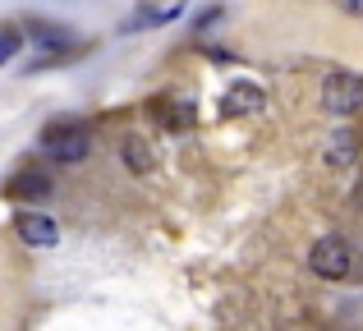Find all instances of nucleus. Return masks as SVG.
<instances>
[{
  "label": "nucleus",
  "mask_w": 363,
  "mask_h": 331,
  "mask_svg": "<svg viewBox=\"0 0 363 331\" xmlns=\"http://www.w3.org/2000/svg\"><path fill=\"white\" fill-rule=\"evenodd\" d=\"M37 152L60 162V166H79L92 152V129L83 120H51L42 129V138H37Z\"/></svg>",
  "instance_id": "obj_1"
},
{
  "label": "nucleus",
  "mask_w": 363,
  "mask_h": 331,
  "mask_svg": "<svg viewBox=\"0 0 363 331\" xmlns=\"http://www.w3.org/2000/svg\"><path fill=\"white\" fill-rule=\"evenodd\" d=\"M18 28H23V42H33V46H42V51H46L42 60L28 64V74H33V69H46V64H60L65 55L79 46V42H74L79 33H74V28H65V23H51V18H28V23H18Z\"/></svg>",
  "instance_id": "obj_2"
},
{
  "label": "nucleus",
  "mask_w": 363,
  "mask_h": 331,
  "mask_svg": "<svg viewBox=\"0 0 363 331\" xmlns=\"http://www.w3.org/2000/svg\"><path fill=\"white\" fill-rule=\"evenodd\" d=\"M322 111L336 120H350L363 111V79L350 69H327L322 74Z\"/></svg>",
  "instance_id": "obj_3"
},
{
  "label": "nucleus",
  "mask_w": 363,
  "mask_h": 331,
  "mask_svg": "<svg viewBox=\"0 0 363 331\" xmlns=\"http://www.w3.org/2000/svg\"><path fill=\"white\" fill-rule=\"evenodd\" d=\"M308 267H313V276H322V281H345L350 271H354V249H350L345 235H322L308 249Z\"/></svg>",
  "instance_id": "obj_4"
},
{
  "label": "nucleus",
  "mask_w": 363,
  "mask_h": 331,
  "mask_svg": "<svg viewBox=\"0 0 363 331\" xmlns=\"http://www.w3.org/2000/svg\"><path fill=\"white\" fill-rule=\"evenodd\" d=\"M14 235L28 249H55L60 244V221L37 212V207H23V212H14Z\"/></svg>",
  "instance_id": "obj_5"
},
{
  "label": "nucleus",
  "mask_w": 363,
  "mask_h": 331,
  "mask_svg": "<svg viewBox=\"0 0 363 331\" xmlns=\"http://www.w3.org/2000/svg\"><path fill=\"white\" fill-rule=\"evenodd\" d=\"M257 111H267V88L253 79H235L230 88L221 92V116L240 120V116H257Z\"/></svg>",
  "instance_id": "obj_6"
},
{
  "label": "nucleus",
  "mask_w": 363,
  "mask_h": 331,
  "mask_svg": "<svg viewBox=\"0 0 363 331\" xmlns=\"http://www.w3.org/2000/svg\"><path fill=\"white\" fill-rule=\"evenodd\" d=\"M5 193L23 198V203H42V198L55 193V179L46 175V170H37V166H23V170H14V175L5 179Z\"/></svg>",
  "instance_id": "obj_7"
},
{
  "label": "nucleus",
  "mask_w": 363,
  "mask_h": 331,
  "mask_svg": "<svg viewBox=\"0 0 363 331\" xmlns=\"http://www.w3.org/2000/svg\"><path fill=\"white\" fill-rule=\"evenodd\" d=\"M359 147H363V134L350 125L331 129L327 134V147H322V157H327V166H354L359 162Z\"/></svg>",
  "instance_id": "obj_8"
},
{
  "label": "nucleus",
  "mask_w": 363,
  "mask_h": 331,
  "mask_svg": "<svg viewBox=\"0 0 363 331\" xmlns=\"http://www.w3.org/2000/svg\"><path fill=\"white\" fill-rule=\"evenodd\" d=\"M120 157H124V166H129V175H147V170L157 166V152H152V143L143 134H124L120 138Z\"/></svg>",
  "instance_id": "obj_9"
},
{
  "label": "nucleus",
  "mask_w": 363,
  "mask_h": 331,
  "mask_svg": "<svg viewBox=\"0 0 363 331\" xmlns=\"http://www.w3.org/2000/svg\"><path fill=\"white\" fill-rule=\"evenodd\" d=\"M23 51V28L18 23H0V64H9Z\"/></svg>",
  "instance_id": "obj_10"
},
{
  "label": "nucleus",
  "mask_w": 363,
  "mask_h": 331,
  "mask_svg": "<svg viewBox=\"0 0 363 331\" xmlns=\"http://www.w3.org/2000/svg\"><path fill=\"white\" fill-rule=\"evenodd\" d=\"M216 18H221V5H212V9H203V14H198V18H194V28H198V33H203V28H212V23H216Z\"/></svg>",
  "instance_id": "obj_11"
},
{
  "label": "nucleus",
  "mask_w": 363,
  "mask_h": 331,
  "mask_svg": "<svg viewBox=\"0 0 363 331\" xmlns=\"http://www.w3.org/2000/svg\"><path fill=\"white\" fill-rule=\"evenodd\" d=\"M340 9H345V14H363V0H336Z\"/></svg>",
  "instance_id": "obj_12"
}]
</instances>
